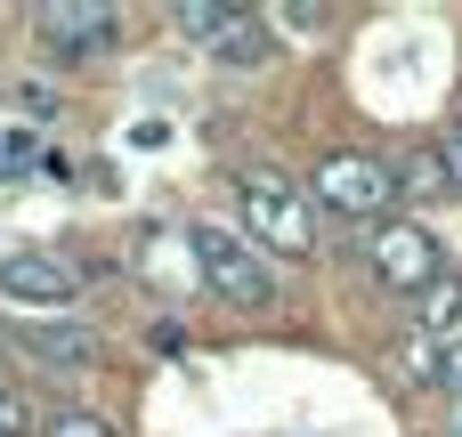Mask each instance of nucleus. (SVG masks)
Here are the masks:
<instances>
[{"label": "nucleus", "mask_w": 462, "mask_h": 437, "mask_svg": "<svg viewBox=\"0 0 462 437\" xmlns=\"http://www.w3.org/2000/svg\"><path fill=\"white\" fill-rule=\"evenodd\" d=\"M32 32L57 57H97L122 41V8L114 0H49V8H32Z\"/></svg>", "instance_id": "5"}, {"label": "nucleus", "mask_w": 462, "mask_h": 437, "mask_svg": "<svg viewBox=\"0 0 462 437\" xmlns=\"http://www.w3.org/2000/svg\"><path fill=\"white\" fill-rule=\"evenodd\" d=\"M187 251L203 259V284H211L219 300H236V308H268V300H276V268H268L244 235L195 219V227H187Z\"/></svg>", "instance_id": "1"}, {"label": "nucleus", "mask_w": 462, "mask_h": 437, "mask_svg": "<svg viewBox=\"0 0 462 437\" xmlns=\"http://www.w3.org/2000/svg\"><path fill=\"white\" fill-rule=\"evenodd\" d=\"M41 437H114V422H97V414L65 405V414H49V430H41Z\"/></svg>", "instance_id": "13"}, {"label": "nucleus", "mask_w": 462, "mask_h": 437, "mask_svg": "<svg viewBox=\"0 0 462 437\" xmlns=\"http://www.w3.org/2000/svg\"><path fill=\"white\" fill-rule=\"evenodd\" d=\"M447 437H462V405H447Z\"/></svg>", "instance_id": "18"}, {"label": "nucleus", "mask_w": 462, "mask_h": 437, "mask_svg": "<svg viewBox=\"0 0 462 437\" xmlns=\"http://www.w3.org/2000/svg\"><path fill=\"white\" fill-rule=\"evenodd\" d=\"M439 389H447V405H462V341H447V357H439Z\"/></svg>", "instance_id": "15"}, {"label": "nucleus", "mask_w": 462, "mask_h": 437, "mask_svg": "<svg viewBox=\"0 0 462 437\" xmlns=\"http://www.w3.org/2000/svg\"><path fill=\"white\" fill-rule=\"evenodd\" d=\"M0 437H32V414H24L16 389H0Z\"/></svg>", "instance_id": "14"}, {"label": "nucleus", "mask_w": 462, "mask_h": 437, "mask_svg": "<svg viewBox=\"0 0 462 437\" xmlns=\"http://www.w3.org/2000/svg\"><path fill=\"white\" fill-rule=\"evenodd\" d=\"M398 187H414V195H455L439 154H414V162H398Z\"/></svg>", "instance_id": "12"}, {"label": "nucleus", "mask_w": 462, "mask_h": 437, "mask_svg": "<svg viewBox=\"0 0 462 437\" xmlns=\"http://www.w3.org/2000/svg\"><path fill=\"white\" fill-rule=\"evenodd\" d=\"M236 195H244V219H252V235H268L276 251H309L317 243V219H309V195L284 178V170H268V162H252V170H236Z\"/></svg>", "instance_id": "2"}, {"label": "nucleus", "mask_w": 462, "mask_h": 437, "mask_svg": "<svg viewBox=\"0 0 462 437\" xmlns=\"http://www.w3.org/2000/svg\"><path fill=\"white\" fill-rule=\"evenodd\" d=\"M227 16H236V0H179V32H187V41H203V49L227 32Z\"/></svg>", "instance_id": "10"}, {"label": "nucleus", "mask_w": 462, "mask_h": 437, "mask_svg": "<svg viewBox=\"0 0 462 437\" xmlns=\"http://www.w3.org/2000/svg\"><path fill=\"white\" fill-rule=\"evenodd\" d=\"M439 162H447V187L462 195V130H447V146H439Z\"/></svg>", "instance_id": "17"}, {"label": "nucleus", "mask_w": 462, "mask_h": 437, "mask_svg": "<svg viewBox=\"0 0 462 437\" xmlns=\"http://www.w3.org/2000/svg\"><path fill=\"white\" fill-rule=\"evenodd\" d=\"M24 349H32L41 365H65V373H81V365L97 357L89 324H41V332H24Z\"/></svg>", "instance_id": "7"}, {"label": "nucleus", "mask_w": 462, "mask_h": 437, "mask_svg": "<svg viewBox=\"0 0 462 437\" xmlns=\"http://www.w3.org/2000/svg\"><path fill=\"white\" fill-rule=\"evenodd\" d=\"M0 292L24 300V308H65V300L81 292V268L57 259V251H8V259H0Z\"/></svg>", "instance_id": "6"}, {"label": "nucleus", "mask_w": 462, "mask_h": 437, "mask_svg": "<svg viewBox=\"0 0 462 437\" xmlns=\"http://www.w3.org/2000/svg\"><path fill=\"white\" fill-rule=\"evenodd\" d=\"M414 324H422V332H439V341H462V276H455V268L414 300Z\"/></svg>", "instance_id": "8"}, {"label": "nucleus", "mask_w": 462, "mask_h": 437, "mask_svg": "<svg viewBox=\"0 0 462 437\" xmlns=\"http://www.w3.org/2000/svg\"><path fill=\"white\" fill-rule=\"evenodd\" d=\"M309 195L325 211H341V219H382L398 203V162H382V154H325Z\"/></svg>", "instance_id": "3"}, {"label": "nucleus", "mask_w": 462, "mask_h": 437, "mask_svg": "<svg viewBox=\"0 0 462 437\" xmlns=\"http://www.w3.org/2000/svg\"><path fill=\"white\" fill-rule=\"evenodd\" d=\"M268 49H276V41H268V24H260L252 8H236V16H227V32L211 41V57H219V65H268Z\"/></svg>", "instance_id": "9"}, {"label": "nucleus", "mask_w": 462, "mask_h": 437, "mask_svg": "<svg viewBox=\"0 0 462 437\" xmlns=\"http://www.w3.org/2000/svg\"><path fill=\"white\" fill-rule=\"evenodd\" d=\"M276 8H284V24H292V32H317V24H325V8H317V0H276Z\"/></svg>", "instance_id": "16"}, {"label": "nucleus", "mask_w": 462, "mask_h": 437, "mask_svg": "<svg viewBox=\"0 0 462 437\" xmlns=\"http://www.w3.org/2000/svg\"><path fill=\"white\" fill-rule=\"evenodd\" d=\"M32 162H49L41 138H32V130H0V178H24Z\"/></svg>", "instance_id": "11"}, {"label": "nucleus", "mask_w": 462, "mask_h": 437, "mask_svg": "<svg viewBox=\"0 0 462 437\" xmlns=\"http://www.w3.org/2000/svg\"><path fill=\"white\" fill-rule=\"evenodd\" d=\"M447 268H455V259H439L430 227H414V219H390V227L374 235V284L398 292V300H422Z\"/></svg>", "instance_id": "4"}, {"label": "nucleus", "mask_w": 462, "mask_h": 437, "mask_svg": "<svg viewBox=\"0 0 462 437\" xmlns=\"http://www.w3.org/2000/svg\"><path fill=\"white\" fill-rule=\"evenodd\" d=\"M0 389H8V381H0Z\"/></svg>", "instance_id": "19"}]
</instances>
